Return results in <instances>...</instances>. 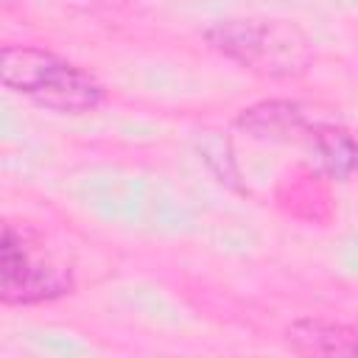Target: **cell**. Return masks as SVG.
<instances>
[{
    "label": "cell",
    "instance_id": "3",
    "mask_svg": "<svg viewBox=\"0 0 358 358\" xmlns=\"http://www.w3.org/2000/svg\"><path fill=\"white\" fill-rule=\"evenodd\" d=\"M70 285H73L70 268L59 263L34 232L17 229L14 224L3 227V243H0L3 302L34 305L67 294Z\"/></svg>",
    "mask_w": 358,
    "mask_h": 358
},
{
    "label": "cell",
    "instance_id": "1",
    "mask_svg": "<svg viewBox=\"0 0 358 358\" xmlns=\"http://www.w3.org/2000/svg\"><path fill=\"white\" fill-rule=\"evenodd\" d=\"M0 81L17 92L31 98L34 103L78 115L90 112L103 101V87L84 73L78 64L34 45H6L0 53Z\"/></svg>",
    "mask_w": 358,
    "mask_h": 358
},
{
    "label": "cell",
    "instance_id": "2",
    "mask_svg": "<svg viewBox=\"0 0 358 358\" xmlns=\"http://www.w3.org/2000/svg\"><path fill=\"white\" fill-rule=\"evenodd\" d=\"M204 36L227 59L268 78L302 76L310 64L305 34L282 20H221Z\"/></svg>",
    "mask_w": 358,
    "mask_h": 358
},
{
    "label": "cell",
    "instance_id": "4",
    "mask_svg": "<svg viewBox=\"0 0 358 358\" xmlns=\"http://www.w3.org/2000/svg\"><path fill=\"white\" fill-rule=\"evenodd\" d=\"M285 341L302 355H358V327L330 319H299L285 330Z\"/></svg>",
    "mask_w": 358,
    "mask_h": 358
},
{
    "label": "cell",
    "instance_id": "5",
    "mask_svg": "<svg viewBox=\"0 0 358 358\" xmlns=\"http://www.w3.org/2000/svg\"><path fill=\"white\" fill-rule=\"evenodd\" d=\"M313 154L333 176H347L358 168V145L350 140L347 131L336 126H316L310 134Z\"/></svg>",
    "mask_w": 358,
    "mask_h": 358
}]
</instances>
